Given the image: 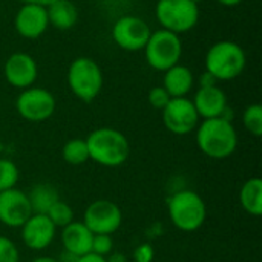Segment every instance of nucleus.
I'll list each match as a JSON object with an SVG mask.
<instances>
[{
	"instance_id": "f3484780",
	"label": "nucleus",
	"mask_w": 262,
	"mask_h": 262,
	"mask_svg": "<svg viewBox=\"0 0 262 262\" xmlns=\"http://www.w3.org/2000/svg\"><path fill=\"white\" fill-rule=\"evenodd\" d=\"M92 238L94 233L81 221H72L71 224L64 226L60 233L63 250L74 253L78 258L91 253Z\"/></svg>"
},
{
	"instance_id": "2eb2a0df",
	"label": "nucleus",
	"mask_w": 262,
	"mask_h": 262,
	"mask_svg": "<svg viewBox=\"0 0 262 262\" xmlns=\"http://www.w3.org/2000/svg\"><path fill=\"white\" fill-rule=\"evenodd\" d=\"M23 244L34 252L48 249L55 238L57 227L43 213H32L31 218L20 227Z\"/></svg>"
},
{
	"instance_id": "dca6fc26",
	"label": "nucleus",
	"mask_w": 262,
	"mask_h": 262,
	"mask_svg": "<svg viewBox=\"0 0 262 262\" xmlns=\"http://www.w3.org/2000/svg\"><path fill=\"white\" fill-rule=\"evenodd\" d=\"M192 103L201 120L218 118L223 115V112L229 106L227 95L218 84L210 86V88H200L195 92Z\"/></svg>"
},
{
	"instance_id": "4468645a",
	"label": "nucleus",
	"mask_w": 262,
	"mask_h": 262,
	"mask_svg": "<svg viewBox=\"0 0 262 262\" xmlns=\"http://www.w3.org/2000/svg\"><path fill=\"white\" fill-rule=\"evenodd\" d=\"M14 28L21 38H26V40L40 38L49 28L46 6L23 3L15 12Z\"/></svg>"
},
{
	"instance_id": "7ed1b4c3",
	"label": "nucleus",
	"mask_w": 262,
	"mask_h": 262,
	"mask_svg": "<svg viewBox=\"0 0 262 262\" xmlns=\"http://www.w3.org/2000/svg\"><path fill=\"white\" fill-rule=\"evenodd\" d=\"M247 64L246 51L241 45L232 40H221L213 43L204 58L206 72L216 81H232L238 78Z\"/></svg>"
},
{
	"instance_id": "c85d7f7f",
	"label": "nucleus",
	"mask_w": 262,
	"mask_h": 262,
	"mask_svg": "<svg viewBox=\"0 0 262 262\" xmlns=\"http://www.w3.org/2000/svg\"><path fill=\"white\" fill-rule=\"evenodd\" d=\"M155 256L154 247L150 244H140L135 250H134V261L135 262H152Z\"/></svg>"
},
{
	"instance_id": "4c0bfd02",
	"label": "nucleus",
	"mask_w": 262,
	"mask_h": 262,
	"mask_svg": "<svg viewBox=\"0 0 262 262\" xmlns=\"http://www.w3.org/2000/svg\"><path fill=\"white\" fill-rule=\"evenodd\" d=\"M192 2H195V3H200V2H203V0H192Z\"/></svg>"
},
{
	"instance_id": "473e14b6",
	"label": "nucleus",
	"mask_w": 262,
	"mask_h": 262,
	"mask_svg": "<svg viewBox=\"0 0 262 262\" xmlns=\"http://www.w3.org/2000/svg\"><path fill=\"white\" fill-rule=\"evenodd\" d=\"M106 261L107 262H127V258L120 253V252H112L109 256H106Z\"/></svg>"
},
{
	"instance_id": "72a5a7b5",
	"label": "nucleus",
	"mask_w": 262,
	"mask_h": 262,
	"mask_svg": "<svg viewBox=\"0 0 262 262\" xmlns=\"http://www.w3.org/2000/svg\"><path fill=\"white\" fill-rule=\"evenodd\" d=\"M220 5H223V6H226V8H233V6H238V5H241L244 0H216Z\"/></svg>"
},
{
	"instance_id": "7c9ffc66",
	"label": "nucleus",
	"mask_w": 262,
	"mask_h": 262,
	"mask_svg": "<svg viewBox=\"0 0 262 262\" xmlns=\"http://www.w3.org/2000/svg\"><path fill=\"white\" fill-rule=\"evenodd\" d=\"M78 262H107V261H106V258L98 256V255H95V253H88V255H84V256L78 258Z\"/></svg>"
},
{
	"instance_id": "a878e982",
	"label": "nucleus",
	"mask_w": 262,
	"mask_h": 262,
	"mask_svg": "<svg viewBox=\"0 0 262 262\" xmlns=\"http://www.w3.org/2000/svg\"><path fill=\"white\" fill-rule=\"evenodd\" d=\"M112 252H114V239H112V235H94L91 253H95L98 256L106 258Z\"/></svg>"
},
{
	"instance_id": "e433bc0d",
	"label": "nucleus",
	"mask_w": 262,
	"mask_h": 262,
	"mask_svg": "<svg viewBox=\"0 0 262 262\" xmlns=\"http://www.w3.org/2000/svg\"><path fill=\"white\" fill-rule=\"evenodd\" d=\"M3 150H5V144H3V143L0 141V154H2Z\"/></svg>"
},
{
	"instance_id": "c756f323",
	"label": "nucleus",
	"mask_w": 262,
	"mask_h": 262,
	"mask_svg": "<svg viewBox=\"0 0 262 262\" xmlns=\"http://www.w3.org/2000/svg\"><path fill=\"white\" fill-rule=\"evenodd\" d=\"M218 81L209 74V72H203L201 75H200V78H198V84H200V88H210V86H215Z\"/></svg>"
},
{
	"instance_id": "39448f33",
	"label": "nucleus",
	"mask_w": 262,
	"mask_h": 262,
	"mask_svg": "<svg viewBox=\"0 0 262 262\" xmlns=\"http://www.w3.org/2000/svg\"><path fill=\"white\" fill-rule=\"evenodd\" d=\"M66 81L69 91L83 103H92L101 92L104 77L100 64L91 57H77L71 61Z\"/></svg>"
},
{
	"instance_id": "a211bd4d",
	"label": "nucleus",
	"mask_w": 262,
	"mask_h": 262,
	"mask_svg": "<svg viewBox=\"0 0 262 262\" xmlns=\"http://www.w3.org/2000/svg\"><path fill=\"white\" fill-rule=\"evenodd\" d=\"M163 88L166 92L170 95V98H180V97H187L189 92L193 89L195 84V77L190 68L178 63L167 71L163 72Z\"/></svg>"
},
{
	"instance_id": "f257e3e1",
	"label": "nucleus",
	"mask_w": 262,
	"mask_h": 262,
	"mask_svg": "<svg viewBox=\"0 0 262 262\" xmlns=\"http://www.w3.org/2000/svg\"><path fill=\"white\" fill-rule=\"evenodd\" d=\"M195 130L198 149L212 160H226L238 147V132L233 123L223 117L203 120Z\"/></svg>"
},
{
	"instance_id": "b1692460",
	"label": "nucleus",
	"mask_w": 262,
	"mask_h": 262,
	"mask_svg": "<svg viewBox=\"0 0 262 262\" xmlns=\"http://www.w3.org/2000/svg\"><path fill=\"white\" fill-rule=\"evenodd\" d=\"M45 215L51 220V223L57 229H63L64 226H68V224H71L74 221V210H72V207L68 203L61 201V200H58Z\"/></svg>"
},
{
	"instance_id": "aec40b11",
	"label": "nucleus",
	"mask_w": 262,
	"mask_h": 262,
	"mask_svg": "<svg viewBox=\"0 0 262 262\" xmlns=\"http://www.w3.org/2000/svg\"><path fill=\"white\" fill-rule=\"evenodd\" d=\"M239 203L241 207L250 216H261L262 215V180L259 177L249 178L241 190H239Z\"/></svg>"
},
{
	"instance_id": "393cba45",
	"label": "nucleus",
	"mask_w": 262,
	"mask_h": 262,
	"mask_svg": "<svg viewBox=\"0 0 262 262\" xmlns=\"http://www.w3.org/2000/svg\"><path fill=\"white\" fill-rule=\"evenodd\" d=\"M20 172L17 164L9 158H0V192L14 189L18 183Z\"/></svg>"
},
{
	"instance_id": "5701e85b",
	"label": "nucleus",
	"mask_w": 262,
	"mask_h": 262,
	"mask_svg": "<svg viewBox=\"0 0 262 262\" xmlns=\"http://www.w3.org/2000/svg\"><path fill=\"white\" fill-rule=\"evenodd\" d=\"M243 126L246 130L253 135L255 138H259L262 135V106L258 103L249 104L243 112Z\"/></svg>"
},
{
	"instance_id": "6ab92c4d",
	"label": "nucleus",
	"mask_w": 262,
	"mask_h": 262,
	"mask_svg": "<svg viewBox=\"0 0 262 262\" xmlns=\"http://www.w3.org/2000/svg\"><path fill=\"white\" fill-rule=\"evenodd\" d=\"M49 26L60 31L72 29L78 21V8L71 0H55L48 8Z\"/></svg>"
},
{
	"instance_id": "2f4dec72",
	"label": "nucleus",
	"mask_w": 262,
	"mask_h": 262,
	"mask_svg": "<svg viewBox=\"0 0 262 262\" xmlns=\"http://www.w3.org/2000/svg\"><path fill=\"white\" fill-rule=\"evenodd\" d=\"M58 262H78V256H75L74 253H69L66 250H63V253L58 256Z\"/></svg>"
},
{
	"instance_id": "1a4fd4ad",
	"label": "nucleus",
	"mask_w": 262,
	"mask_h": 262,
	"mask_svg": "<svg viewBox=\"0 0 262 262\" xmlns=\"http://www.w3.org/2000/svg\"><path fill=\"white\" fill-rule=\"evenodd\" d=\"M57 107L55 97L45 88L31 86L20 91L15 98V109L18 115L31 123H41L49 120Z\"/></svg>"
},
{
	"instance_id": "bb28decb",
	"label": "nucleus",
	"mask_w": 262,
	"mask_h": 262,
	"mask_svg": "<svg viewBox=\"0 0 262 262\" xmlns=\"http://www.w3.org/2000/svg\"><path fill=\"white\" fill-rule=\"evenodd\" d=\"M0 262H20V253L15 243L0 235Z\"/></svg>"
},
{
	"instance_id": "f704fd0d",
	"label": "nucleus",
	"mask_w": 262,
	"mask_h": 262,
	"mask_svg": "<svg viewBox=\"0 0 262 262\" xmlns=\"http://www.w3.org/2000/svg\"><path fill=\"white\" fill-rule=\"evenodd\" d=\"M21 3H32V5H40V6H49L51 3H54L55 0H20Z\"/></svg>"
},
{
	"instance_id": "f03ea898",
	"label": "nucleus",
	"mask_w": 262,
	"mask_h": 262,
	"mask_svg": "<svg viewBox=\"0 0 262 262\" xmlns=\"http://www.w3.org/2000/svg\"><path fill=\"white\" fill-rule=\"evenodd\" d=\"M89 160L103 167H120L130 155V144L127 137L114 127H98L92 130L88 138Z\"/></svg>"
},
{
	"instance_id": "0eeeda50",
	"label": "nucleus",
	"mask_w": 262,
	"mask_h": 262,
	"mask_svg": "<svg viewBox=\"0 0 262 262\" xmlns=\"http://www.w3.org/2000/svg\"><path fill=\"white\" fill-rule=\"evenodd\" d=\"M143 52L146 63L152 69L164 72L180 63L183 57V41L178 34L160 28L150 34Z\"/></svg>"
},
{
	"instance_id": "6e6552de",
	"label": "nucleus",
	"mask_w": 262,
	"mask_h": 262,
	"mask_svg": "<svg viewBox=\"0 0 262 262\" xmlns=\"http://www.w3.org/2000/svg\"><path fill=\"white\" fill-rule=\"evenodd\" d=\"M111 34L114 43L120 49L127 52H138L144 49L152 29L144 18L134 14H123L114 21Z\"/></svg>"
},
{
	"instance_id": "c9c22d12",
	"label": "nucleus",
	"mask_w": 262,
	"mask_h": 262,
	"mask_svg": "<svg viewBox=\"0 0 262 262\" xmlns=\"http://www.w3.org/2000/svg\"><path fill=\"white\" fill-rule=\"evenodd\" d=\"M31 262H58L55 258H51V256H38L35 259H32Z\"/></svg>"
},
{
	"instance_id": "4be33fe9",
	"label": "nucleus",
	"mask_w": 262,
	"mask_h": 262,
	"mask_svg": "<svg viewBox=\"0 0 262 262\" xmlns=\"http://www.w3.org/2000/svg\"><path fill=\"white\" fill-rule=\"evenodd\" d=\"M63 160L71 166H81L89 161V152L86 140L83 138H72L69 140L61 149Z\"/></svg>"
},
{
	"instance_id": "9d476101",
	"label": "nucleus",
	"mask_w": 262,
	"mask_h": 262,
	"mask_svg": "<svg viewBox=\"0 0 262 262\" xmlns=\"http://www.w3.org/2000/svg\"><path fill=\"white\" fill-rule=\"evenodd\" d=\"M81 223L94 235H114L121 227L123 213L114 201L95 200L86 207Z\"/></svg>"
},
{
	"instance_id": "423d86ee",
	"label": "nucleus",
	"mask_w": 262,
	"mask_h": 262,
	"mask_svg": "<svg viewBox=\"0 0 262 262\" xmlns=\"http://www.w3.org/2000/svg\"><path fill=\"white\" fill-rule=\"evenodd\" d=\"M200 15V6L192 0H158L155 5V18L161 29L178 35L192 31Z\"/></svg>"
},
{
	"instance_id": "cd10ccee",
	"label": "nucleus",
	"mask_w": 262,
	"mask_h": 262,
	"mask_svg": "<svg viewBox=\"0 0 262 262\" xmlns=\"http://www.w3.org/2000/svg\"><path fill=\"white\" fill-rule=\"evenodd\" d=\"M147 101H149V104H150L152 107L163 111V109L167 106V103L170 101V95L166 92V89H164L163 86H155V88H152V89L149 91V94H147Z\"/></svg>"
},
{
	"instance_id": "ddd939ff",
	"label": "nucleus",
	"mask_w": 262,
	"mask_h": 262,
	"mask_svg": "<svg viewBox=\"0 0 262 262\" xmlns=\"http://www.w3.org/2000/svg\"><path fill=\"white\" fill-rule=\"evenodd\" d=\"M32 215L28 193L18 189L0 192V223L9 229H20Z\"/></svg>"
},
{
	"instance_id": "f8f14e48",
	"label": "nucleus",
	"mask_w": 262,
	"mask_h": 262,
	"mask_svg": "<svg viewBox=\"0 0 262 262\" xmlns=\"http://www.w3.org/2000/svg\"><path fill=\"white\" fill-rule=\"evenodd\" d=\"M3 77L9 86L20 91L28 89L38 77V64L32 55L26 52H14L5 60Z\"/></svg>"
},
{
	"instance_id": "20e7f679",
	"label": "nucleus",
	"mask_w": 262,
	"mask_h": 262,
	"mask_svg": "<svg viewBox=\"0 0 262 262\" xmlns=\"http://www.w3.org/2000/svg\"><path fill=\"white\" fill-rule=\"evenodd\" d=\"M170 223L181 232L192 233L200 230L207 218V207L200 193L190 189L177 190L167 200Z\"/></svg>"
},
{
	"instance_id": "412c9836",
	"label": "nucleus",
	"mask_w": 262,
	"mask_h": 262,
	"mask_svg": "<svg viewBox=\"0 0 262 262\" xmlns=\"http://www.w3.org/2000/svg\"><path fill=\"white\" fill-rule=\"evenodd\" d=\"M29 203H31V209L32 213H46L58 200V190L55 189V186L49 184V183H38L35 186H32L31 192L28 193Z\"/></svg>"
},
{
	"instance_id": "9b49d317",
	"label": "nucleus",
	"mask_w": 262,
	"mask_h": 262,
	"mask_svg": "<svg viewBox=\"0 0 262 262\" xmlns=\"http://www.w3.org/2000/svg\"><path fill=\"white\" fill-rule=\"evenodd\" d=\"M200 115L187 97L170 98L167 106L163 109V123L169 132L178 137L192 134L200 124Z\"/></svg>"
}]
</instances>
